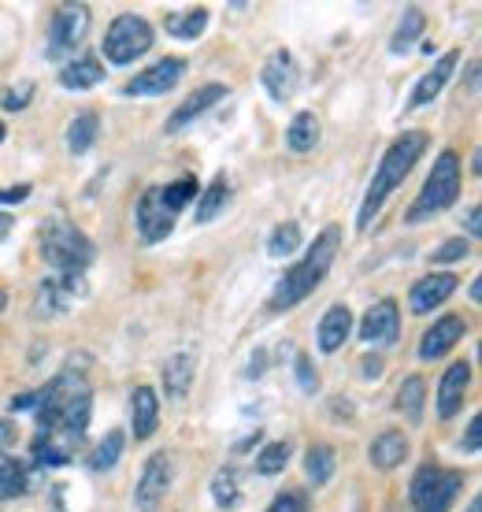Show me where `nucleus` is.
Masks as SVG:
<instances>
[{
  "instance_id": "30",
  "label": "nucleus",
  "mask_w": 482,
  "mask_h": 512,
  "mask_svg": "<svg viewBox=\"0 0 482 512\" xmlns=\"http://www.w3.org/2000/svg\"><path fill=\"white\" fill-rule=\"evenodd\" d=\"M167 34L178 41H197L208 26V8H186V12H175L164 19Z\"/></svg>"
},
{
  "instance_id": "22",
  "label": "nucleus",
  "mask_w": 482,
  "mask_h": 512,
  "mask_svg": "<svg viewBox=\"0 0 482 512\" xmlns=\"http://www.w3.org/2000/svg\"><path fill=\"white\" fill-rule=\"evenodd\" d=\"M405 457H408L405 431H382V435H375V442L368 446V461H371V468H379V472H394V468H401Z\"/></svg>"
},
{
  "instance_id": "27",
  "label": "nucleus",
  "mask_w": 482,
  "mask_h": 512,
  "mask_svg": "<svg viewBox=\"0 0 482 512\" xmlns=\"http://www.w3.org/2000/svg\"><path fill=\"white\" fill-rule=\"evenodd\" d=\"M334 468H338L334 446L312 442V446L305 449V472H308V479H312V487H327L330 479H334Z\"/></svg>"
},
{
  "instance_id": "41",
  "label": "nucleus",
  "mask_w": 482,
  "mask_h": 512,
  "mask_svg": "<svg viewBox=\"0 0 482 512\" xmlns=\"http://www.w3.org/2000/svg\"><path fill=\"white\" fill-rule=\"evenodd\" d=\"M471 253V238H449L442 249H434V264H457Z\"/></svg>"
},
{
  "instance_id": "21",
  "label": "nucleus",
  "mask_w": 482,
  "mask_h": 512,
  "mask_svg": "<svg viewBox=\"0 0 482 512\" xmlns=\"http://www.w3.org/2000/svg\"><path fill=\"white\" fill-rule=\"evenodd\" d=\"M460 64V52L449 49L438 56V64H434V71H427V75L416 82V90H412V97H408V108H423V104H431L438 93L445 90V82H449V75L457 71Z\"/></svg>"
},
{
  "instance_id": "36",
  "label": "nucleus",
  "mask_w": 482,
  "mask_h": 512,
  "mask_svg": "<svg viewBox=\"0 0 482 512\" xmlns=\"http://www.w3.org/2000/svg\"><path fill=\"white\" fill-rule=\"evenodd\" d=\"M301 227L293 223V219H286V223H279L275 231H271V238H267V253L271 256H293L297 249H301Z\"/></svg>"
},
{
  "instance_id": "5",
  "label": "nucleus",
  "mask_w": 482,
  "mask_h": 512,
  "mask_svg": "<svg viewBox=\"0 0 482 512\" xmlns=\"http://www.w3.org/2000/svg\"><path fill=\"white\" fill-rule=\"evenodd\" d=\"M457 197H460V156L453 149H442L405 219L408 223H427V219H434L449 205H457Z\"/></svg>"
},
{
  "instance_id": "40",
  "label": "nucleus",
  "mask_w": 482,
  "mask_h": 512,
  "mask_svg": "<svg viewBox=\"0 0 482 512\" xmlns=\"http://www.w3.org/2000/svg\"><path fill=\"white\" fill-rule=\"evenodd\" d=\"M293 375H297V383H301L305 394H316L319 390V375H316V368H312V357H308V353H297V357H293Z\"/></svg>"
},
{
  "instance_id": "16",
  "label": "nucleus",
  "mask_w": 482,
  "mask_h": 512,
  "mask_svg": "<svg viewBox=\"0 0 482 512\" xmlns=\"http://www.w3.org/2000/svg\"><path fill=\"white\" fill-rule=\"evenodd\" d=\"M82 294H86L82 275H52V279H45L38 290V320H49V316L67 312L71 301Z\"/></svg>"
},
{
  "instance_id": "18",
  "label": "nucleus",
  "mask_w": 482,
  "mask_h": 512,
  "mask_svg": "<svg viewBox=\"0 0 482 512\" xmlns=\"http://www.w3.org/2000/svg\"><path fill=\"white\" fill-rule=\"evenodd\" d=\"M471 386V364L468 360H457V364H449L442 375V383H438V397H434V409L442 420H453L460 409H464V394H468Z\"/></svg>"
},
{
  "instance_id": "39",
  "label": "nucleus",
  "mask_w": 482,
  "mask_h": 512,
  "mask_svg": "<svg viewBox=\"0 0 482 512\" xmlns=\"http://www.w3.org/2000/svg\"><path fill=\"white\" fill-rule=\"evenodd\" d=\"M30 97H34V82L8 86V90L0 93V108H4V112H23V108H30Z\"/></svg>"
},
{
  "instance_id": "28",
  "label": "nucleus",
  "mask_w": 482,
  "mask_h": 512,
  "mask_svg": "<svg viewBox=\"0 0 482 512\" xmlns=\"http://www.w3.org/2000/svg\"><path fill=\"white\" fill-rule=\"evenodd\" d=\"M97 138H101V116H97V112H78V116L67 123V149L75 156L89 153Z\"/></svg>"
},
{
  "instance_id": "17",
  "label": "nucleus",
  "mask_w": 482,
  "mask_h": 512,
  "mask_svg": "<svg viewBox=\"0 0 482 512\" xmlns=\"http://www.w3.org/2000/svg\"><path fill=\"white\" fill-rule=\"evenodd\" d=\"M227 86L223 82H208V86H201V90H193L186 101L178 104L175 112H171V119H167V134H182V130L190 127L193 119H201L208 108H216L219 101H227Z\"/></svg>"
},
{
  "instance_id": "50",
  "label": "nucleus",
  "mask_w": 482,
  "mask_h": 512,
  "mask_svg": "<svg viewBox=\"0 0 482 512\" xmlns=\"http://www.w3.org/2000/svg\"><path fill=\"white\" fill-rule=\"evenodd\" d=\"M8 234H12V216H8V212H0V242H4Z\"/></svg>"
},
{
  "instance_id": "12",
  "label": "nucleus",
  "mask_w": 482,
  "mask_h": 512,
  "mask_svg": "<svg viewBox=\"0 0 482 512\" xmlns=\"http://www.w3.org/2000/svg\"><path fill=\"white\" fill-rule=\"evenodd\" d=\"M260 82L264 90L275 97V101H290L297 86H301V67H297V56L290 49H275L264 60V71H260Z\"/></svg>"
},
{
  "instance_id": "8",
  "label": "nucleus",
  "mask_w": 482,
  "mask_h": 512,
  "mask_svg": "<svg viewBox=\"0 0 482 512\" xmlns=\"http://www.w3.org/2000/svg\"><path fill=\"white\" fill-rule=\"evenodd\" d=\"M89 34V8L86 4H64L56 8L49 26V60H64L71 52H78L82 38Z\"/></svg>"
},
{
  "instance_id": "4",
  "label": "nucleus",
  "mask_w": 482,
  "mask_h": 512,
  "mask_svg": "<svg viewBox=\"0 0 482 512\" xmlns=\"http://www.w3.org/2000/svg\"><path fill=\"white\" fill-rule=\"evenodd\" d=\"M41 256H45V264H49L56 275H82V271L93 264V242H89V234H82L64 216H52L45 227H41Z\"/></svg>"
},
{
  "instance_id": "20",
  "label": "nucleus",
  "mask_w": 482,
  "mask_h": 512,
  "mask_svg": "<svg viewBox=\"0 0 482 512\" xmlns=\"http://www.w3.org/2000/svg\"><path fill=\"white\" fill-rule=\"evenodd\" d=\"M130 427H134V438L138 442H149L160 427V397H156L153 386H138L130 394Z\"/></svg>"
},
{
  "instance_id": "53",
  "label": "nucleus",
  "mask_w": 482,
  "mask_h": 512,
  "mask_svg": "<svg viewBox=\"0 0 482 512\" xmlns=\"http://www.w3.org/2000/svg\"><path fill=\"white\" fill-rule=\"evenodd\" d=\"M482 509V501L479 498H471V505H468V512H479Z\"/></svg>"
},
{
  "instance_id": "46",
  "label": "nucleus",
  "mask_w": 482,
  "mask_h": 512,
  "mask_svg": "<svg viewBox=\"0 0 482 512\" xmlns=\"http://www.w3.org/2000/svg\"><path fill=\"white\" fill-rule=\"evenodd\" d=\"M360 368H364V379H379L386 364H382V357H364V364H360Z\"/></svg>"
},
{
  "instance_id": "26",
  "label": "nucleus",
  "mask_w": 482,
  "mask_h": 512,
  "mask_svg": "<svg viewBox=\"0 0 482 512\" xmlns=\"http://www.w3.org/2000/svg\"><path fill=\"white\" fill-rule=\"evenodd\" d=\"M227 205H230V179L219 171L216 179H212V186H204V190L197 193V212H193V219H197V223H212Z\"/></svg>"
},
{
  "instance_id": "23",
  "label": "nucleus",
  "mask_w": 482,
  "mask_h": 512,
  "mask_svg": "<svg viewBox=\"0 0 482 512\" xmlns=\"http://www.w3.org/2000/svg\"><path fill=\"white\" fill-rule=\"evenodd\" d=\"M353 334V312L345 305H330L319 320V349L323 353H338Z\"/></svg>"
},
{
  "instance_id": "11",
  "label": "nucleus",
  "mask_w": 482,
  "mask_h": 512,
  "mask_svg": "<svg viewBox=\"0 0 482 512\" xmlns=\"http://www.w3.org/2000/svg\"><path fill=\"white\" fill-rule=\"evenodd\" d=\"M134 227H138V234L149 245L164 242L167 234L175 231V212L164 205V197H160V186H149V190L141 193L138 208H134Z\"/></svg>"
},
{
  "instance_id": "49",
  "label": "nucleus",
  "mask_w": 482,
  "mask_h": 512,
  "mask_svg": "<svg viewBox=\"0 0 482 512\" xmlns=\"http://www.w3.org/2000/svg\"><path fill=\"white\" fill-rule=\"evenodd\" d=\"M256 442H260V427H256V431H253V435H249V438H241V442H238V446H234V449H238V453H245V449H253Z\"/></svg>"
},
{
  "instance_id": "33",
  "label": "nucleus",
  "mask_w": 482,
  "mask_h": 512,
  "mask_svg": "<svg viewBox=\"0 0 482 512\" xmlns=\"http://www.w3.org/2000/svg\"><path fill=\"white\" fill-rule=\"evenodd\" d=\"M26 468L15 457H8V453H0V501H12L19 498V494H26Z\"/></svg>"
},
{
  "instance_id": "42",
  "label": "nucleus",
  "mask_w": 482,
  "mask_h": 512,
  "mask_svg": "<svg viewBox=\"0 0 482 512\" xmlns=\"http://www.w3.org/2000/svg\"><path fill=\"white\" fill-rule=\"evenodd\" d=\"M267 512H308V498L297 494V490H286V494H279V498L267 505Z\"/></svg>"
},
{
  "instance_id": "48",
  "label": "nucleus",
  "mask_w": 482,
  "mask_h": 512,
  "mask_svg": "<svg viewBox=\"0 0 482 512\" xmlns=\"http://www.w3.org/2000/svg\"><path fill=\"white\" fill-rule=\"evenodd\" d=\"M34 401H38V394H15L12 397V409L15 412H26V409H34Z\"/></svg>"
},
{
  "instance_id": "52",
  "label": "nucleus",
  "mask_w": 482,
  "mask_h": 512,
  "mask_svg": "<svg viewBox=\"0 0 482 512\" xmlns=\"http://www.w3.org/2000/svg\"><path fill=\"white\" fill-rule=\"evenodd\" d=\"M4 308H8V290L0 286V312H4Z\"/></svg>"
},
{
  "instance_id": "2",
  "label": "nucleus",
  "mask_w": 482,
  "mask_h": 512,
  "mask_svg": "<svg viewBox=\"0 0 482 512\" xmlns=\"http://www.w3.org/2000/svg\"><path fill=\"white\" fill-rule=\"evenodd\" d=\"M338 245H342V231H338V227L319 231L312 249H308L293 268H286V275L275 282V290L267 297V308H271V312H290L293 305H301L305 297L316 294L319 286H323V279H327L334 256H338Z\"/></svg>"
},
{
  "instance_id": "15",
  "label": "nucleus",
  "mask_w": 482,
  "mask_h": 512,
  "mask_svg": "<svg viewBox=\"0 0 482 512\" xmlns=\"http://www.w3.org/2000/svg\"><path fill=\"white\" fill-rule=\"evenodd\" d=\"M82 438L86 435H71V431H34L30 453H34V461L45 464V468H64V464H71L78 457Z\"/></svg>"
},
{
  "instance_id": "24",
  "label": "nucleus",
  "mask_w": 482,
  "mask_h": 512,
  "mask_svg": "<svg viewBox=\"0 0 482 512\" xmlns=\"http://www.w3.org/2000/svg\"><path fill=\"white\" fill-rule=\"evenodd\" d=\"M164 390L171 401H182V397H190V386L197 379V360L190 353H171L164 360Z\"/></svg>"
},
{
  "instance_id": "47",
  "label": "nucleus",
  "mask_w": 482,
  "mask_h": 512,
  "mask_svg": "<svg viewBox=\"0 0 482 512\" xmlns=\"http://www.w3.org/2000/svg\"><path fill=\"white\" fill-rule=\"evenodd\" d=\"M15 442V423L12 420H4V416H0V449L4 446H12Z\"/></svg>"
},
{
  "instance_id": "1",
  "label": "nucleus",
  "mask_w": 482,
  "mask_h": 512,
  "mask_svg": "<svg viewBox=\"0 0 482 512\" xmlns=\"http://www.w3.org/2000/svg\"><path fill=\"white\" fill-rule=\"evenodd\" d=\"M34 416H38V431L86 435L89 416H93V390H89L86 375L67 368L49 386H41L38 401H34Z\"/></svg>"
},
{
  "instance_id": "51",
  "label": "nucleus",
  "mask_w": 482,
  "mask_h": 512,
  "mask_svg": "<svg viewBox=\"0 0 482 512\" xmlns=\"http://www.w3.org/2000/svg\"><path fill=\"white\" fill-rule=\"evenodd\" d=\"M471 301H482V282L479 279L471 282Z\"/></svg>"
},
{
  "instance_id": "38",
  "label": "nucleus",
  "mask_w": 482,
  "mask_h": 512,
  "mask_svg": "<svg viewBox=\"0 0 482 512\" xmlns=\"http://www.w3.org/2000/svg\"><path fill=\"white\" fill-rule=\"evenodd\" d=\"M212 498H216L219 509H234L238 505V472L234 468H219L216 479H212Z\"/></svg>"
},
{
  "instance_id": "3",
  "label": "nucleus",
  "mask_w": 482,
  "mask_h": 512,
  "mask_svg": "<svg viewBox=\"0 0 482 512\" xmlns=\"http://www.w3.org/2000/svg\"><path fill=\"white\" fill-rule=\"evenodd\" d=\"M427 145H431V138L423 130H405L401 138H394V145L382 153L379 171H375L368 193H364V205H360V216H356V231H368L371 223H375V216L386 205V197L408 179V171L416 167V160H423Z\"/></svg>"
},
{
  "instance_id": "32",
  "label": "nucleus",
  "mask_w": 482,
  "mask_h": 512,
  "mask_svg": "<svg viewBox=\"0 0 482 512\" xmlns=\"http://www.w3.org/2000/svg\"><path fill=\"white\" fill-rule=\"evenodd\" d=\"M423 30H427L423 8H405V15H401V23H397V30H394V38H390V52L412 49V41H419Z\"/></svg>"
},
{
  "instance_id": "7",
  "label": "nucleus",
  "mask_w": 482,
  "mask_h": 512,
  "mask_svg": "<svg viewBox=\"0 0 482 512\" xmlns=\"http://www.w3.org/2000/svg\"><path fill=\"white\" fill-rule=\"evenodd\" d=\"M460 487H464V475L453 468L445 472L438 464H423L416 475H412V490L408 498L416 505V512H449L453 501H457Z\"/></svg>"
},
{
  "instance_id": "37",
  "label": "nucleus",
  "mask_w": 482,
  "mask_h": 512,
  "mask_svg": "<svg viewBox=\"0 0 482 512\" xmlns=\"http://www.w3.org/2000/svg\"><path fill=\"white\" fill-rule=\"evenodd\" d=\"M286 464H290V442H267L260 453H256V475H279L286 472Z\"/></svg>"
},
{
  "instance_id": "29",
  "label": "nucleus",
  "mask_w": 482,
  "mask_h": 512,
  "mask_svg": "<svg viewBox=\"0 0 482 512\" xmlns=\"http://www.w3.org/2000/svg\"><path fill=\"white\" fill-rule=\"evenodd\" d=\"M286 145L293 153H312L319 145V119L316 112H297L286 127Z\"/></svg>"
},
{
  "instance_id": "31",
  "label": "nucleus",
  "mask_w": 482,
  "mask_h": 512,
  "mask_svg": "<svg viewBox=\"0 0 482 512\" xmlns=\"http://www.w3.org/2000/svg\"><path fill=\"white\" fill-rule=\"evenodd\" d=\"M423 405H427V383H423V375H408L397 390V409L405 412L408 423H419L423 420Z\"/></svg>"
},
{
  "instance_id": "34",
  "label": "nucleus",
  "mask_w": 482,
  "mask_h": 512,
  "mask_svg": "<svg viewBox=\"0 0 482 512\" xmlns=\"http://www.w3.org/2000/svg\"><path fill=\"white\" fill-rule=\"evenodd\" d=\"M197 193H201V182L193 179V175H182V179L167 182V186H160V197H164V205L171 208V212H182V208L190 205V201H197Z\"/></svg>"
},
{
  "instance_id": "25",
  "label": "nucleus",
  "mask_w": 482,
  "mask_h": 512,
  "mask_svg": "<svg viewBox=\"0 0 482 512\" xmlns=\"http://www.w3.org/2000/svg\"><path fill=\"white\" fill-rule=\"evenodd\" d=\"M104 82V67L101 60H93V56H78V60H71V64H64V71H60V86L64 90H93V86H101Z\"/></svg>"
},
{
  "instance_id": "10",
  "label": "nucleus",
  "mask_w": 482,
  "mask_h": 512,
  "mask_svg": "<svg viewBox=\"0 0 482 512\" xmlns=\"http://www.w3.org/2000/svg\"><path fill=\"white\" fill-rule=\"evenodd\" d=\"M171 483H175V464H171V457H167V453H153V457L145 461V468H141L138 487H134V505H138L141 512H156L160 501L167 498Z\"/></svg>"
},
{
  "instance_id": "14",
  "label": "nucleus",
  "mask_w": 482,
  "mask_h": 512,
  "mask_svg": "<svg viewBox=\"0 0 482 512\" xmlns=\"http://www.w3.org/2000/svg\"><path fill=\"white\" fill-rule=\"evenodd\" d=\"M460 279L453 271H431V275H423V279L408 290V308L416 312V316H427L434 308H442L449 297L457 294Z\"/></svg>"
},
{
  "instance_id": "13",
  "label": "nucleus",
  "mask_w": 482,
  "mask_h": 512,
  "mask_svg": "<svg viewBox=\"0 0 482 512\" xmlns=\"http://www.w3.org/2000/svg\"><path fill=\"white\" fill-rule=\"evenodd\" d=\"M360 338L371 342V346H394L401 338V308H397V301H390V297L375 301L364 312V320H360Z\"/></svg>"
},
{
  "instance_id": "54",
  "label": "nucleus",
  "mask_w": 482,
  "mask_h": 512,
  "mask_svg": "<svg viewBox=\"0 0 482 512\" xmlns=\"http://www.w3.org/2000/svg\"><path fill=\"white\" fill-rule=\"evenodd\" d=\"M4 138H8V127H4V123H0V141H4Z\"/></svg>"
},
{
  "instance_id": "44",
  "label": "nucleus",
  "mask_w": 482,
  "mask_h": 512,
  "mask_svg": "<svg viewBox=\"0 0 482 512\" xmlns=\"http://www.w3.org/2000/svg\"><path fill=\"white\" fill-rule=\"evenodd\" d=\"M26 197H30V186H26V182L4 186V190H0V205H15V201H26Z\"/></svg>"
},
{
  "instance_id": "43",
  "label": "nucleus",
  "mask_w": 482,
  "mask_h": 512,
  "mask_svg": "<svg viewBox=\"0 0 482 512\" xmlns=\"http://www.w3.org/2000/svg\"><path fill=\"white\" fill-rule=\"evenodd\" d=\"M464 453H479V446H482V416H471V423H468V435H464Z\"/></svg>"
},
{
  "instance_id": "9",
  "label": "nucleus",
  "mask_w": 482,
  "mask_h": 512,
  "mask_svg": "<svg viewBox=\"0 0 482 512\" xmlns=\"http://www.w3.org/2000/svg\"><path fill=\"white\" fill-rule=\"evenodd\" d=\"M182 75H186V60L182 56H164V60H156L153 67H145V71L130 78L123 93L127 97H164L182 82Z\"/></svg>"
},
{
  "instance_id": "19",
  "label": "nucleus",
  "mask_w": 482,
  "mask_h": 512,
  "mask_svg": "<svg viewBox=\"0 0 482 512\" xmlns=\"http://www.w3.org/2000/svg\"><path fill=\"white\" fill-rule=\"evenodd\" d=\"M464 334H468L464 316H442V320H434V327H427V334L419 338V360H442Z\"/></svg>"
},
{
  "instance_id": "45",
  "label": "nucleus",
  "mask_w": 482,
  "mask_h": 512,
  "mask_svg": "<svg viewBox=\"0 0 482 512\" xmlns=\"http://www.w3.org/2000/svg\"><path fill=\"white\" fill-rule=\"evenodd\" d=\"M464 223H468V234H471V238H479V231H482V212H479V205H468V212H464Z\"/></svg>"
},
{
  "instance_id": "35",
  "label": "nucleus",
  "mask_w": 482,
  "mask_h": 512,
  "mask_svg": "<svg viewBox=\"0 0 482 512\" xmlns=\"http://www.w3.org/2000/svg\"><path fill=\"white\" fill-rule=\"evenodd\" d=\"M119 457H123V431H108V435L97 442V449L89 453V468H93V472H108V468L119 464Z\"/></svg>"
},
{
  "instance_id": "6",
  "label": "nucleus",
  "mask_w": 482,
  "mask_h": 512,
  "mask_svg": "<svg viewBox=\"0 0 482 512\" xmlns=\"http://www.w3.org/2000/svg\"><path fill=\"white\" fill-rule=\"evenodd\" d=\"M153 49V26L149 19H141V15H115L112 26H108V34L101 41V52L104 60L115 67H127L134 64L138 56Z\"/></svg>"
}]
</instances>
